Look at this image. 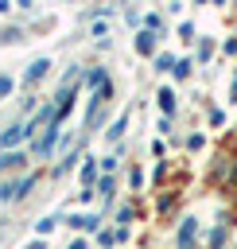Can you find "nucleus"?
I'll use <instances>...</instances> for the list:
<instances>
[{
	"label": "nucleus",
	"instance_id": "obj_1",
	"mask_svg": "<svg viewBox=\"0 0 237 249\" xmlns=\"http://www.w3.org/2000/svg\"><path fill=\"white\" fill-rule=\"evenodd\" d=\"M31 183H35V175H23L19 183H4V187H0V198H4V202H8V198H19Z\"/></svg>",
	"mask_w": 237,
	"mask_h": 249
},
{
	"label": "nucleus",
	"instance_id": "obj_2",
	"mask_svg": "<svg viewBox=\"0 0 237 249\" xmlns=\"http://www.w3.org/2000/svg\"><path fill=\"white\" fill-rule=\"evenodd\" d=\"M23 136H31V124H16V128H8V132L0 136V148H8V144H16V140H23Z\"/></svg>",
	"mask_w": 237,
	"mask_h": 249
},
{
	"label": "nucleus",
	"instance_id": "obj_3",
	"mask_svg": "<svg viewBox=\"0 0 237 249\" xmlns=\"http://www.w3.org/2000/svg\"><path fill=\"white\" fill-rule=\"evenodd\" d=\"M47 66H51L47 58H39V62H31V66H27V74H23V82H35V78H43V74H47Z\"/></svg>",
	"mask_w": 237,
	"mask_h": 249
},
{
	"label": "nucleus",
	"instance_id": "obj_4",
	"mask_svg": "<svg viewBox=\"0 0 237 249\" xmlns=\"http://www.w3.org/2000/svg\"><path fill=\"white\" fill-rule=\"evenodd\" d=\"M194 233H198V226H194V218L183 226V233H179V249H190V241H194Z\"/></svg>",
	"mask_w": 237,
	"mask_h": 249
},
{
	"label": "nucleus",
	"instance_id": "obj_5",
	"mask_svg": "<svg viewBox=\"0 0 237 249\" xmlns=\"http://www.w3.org/2000/svg\"><path fill=\"white\" fill-rule=\"evenodd\" d=\"M171 105H175V97H171V89H159V109H163V113H171Z\"/></svg>",
	"mask_w": 237,
	"mask_h": 249
},
{
	"label": "nucleus",
	"instance_id": "obj_6",
	"mask_svg": "<svg viewBox=\"0 0 237 249\" xmlns=\"http://www.w3.org/2000/svg\"><path fill=\"white\" fill-rule=\"evenodd\" d=\"M124 124H128V117H120V121H117V124H113V128H109V140H117V136H120V132H124Z\"/></svg>",
	"mask_w": 237,
	"mask_h": 249
},
{
	"label": "nucleus",
	"instance_id": "obj_7",
	"mask_svg": "<svg viewBox=\"0 0 237 249\" xmlns=\"http://www.w3.org/2000/svg\"><path fill=\"white\" fill-rule=\"evenodd\" d=\"M152 47H155V39H152V35H140V51H144V54H148V51H152Z\"/></svg>",
	"mask_w": 237,
	"mask_h": 249
},
{
	"label": "nucleus",
	"instance_id": "obj_8",
	"mask_svg": "<svg viewBox=\"0 0 237 249\" xmlns=\"http://www.w3.org/2000/svg\"><path fill=\"white\" fill-rule=\"evenodd\" d=\"M93 171H97V163H93V160H89V163H85V167H82V179H85V183H89V179H93Z\"/></svg>",
	"mask_w": 237,
	"mask_h": 249
},
{
	"label": "nucleus",
	"instance_id": "obj_9",
	"mask_svg": "<svg viewBox=\"0 0 237 249\" xmlns=\"http://www.w3.org/2000/svg\"><path fill=\"white\" fill-rule=\"evenodd\" d=\"M0 93H12V78H0Z\"/></svg>",
	"mask_w": 237,
	"mask_h": 249
},
{
	"label": "nucleus",
	"instance_id": "obj_10",
	"mask_svg": "<svg viewBox=\"0 0 237 249\" xmlns=\"http://www.w3.org/2000/svg\"><path fill=\"white\" fill-rule=\"evenodd\" d=\"M27 249H43V245H27Z\"/></svg>",
	"mask_w": 237,
	"mask_h": 249
}]
</instances>
